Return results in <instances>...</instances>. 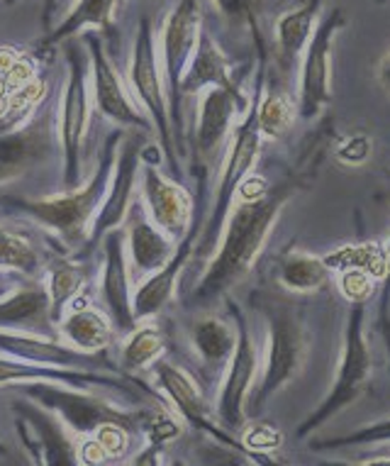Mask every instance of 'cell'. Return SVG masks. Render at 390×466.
I'll return each instance as SVG.
<instances>
[{"label":"cell","mask_w":390,"mask_h":466,"mask_svg":"<svg viewBox=\"0 0 390 466\" xmlns=\"http://www.w3.org/2000/svg\"><path fill=\"white\" fill-rule=\"evenodd\" d=\"M166 335L159 328L156 318L149 320H139L135 328L125 335L123 350H120V364H123V374H139L152 367L154 361L161 360L166 354Z\"/></svg>","instance_id":"obj_32"},{"label":"cell","mask_w":390,"mask_h":466,"mask_svg":"<svg viewBox=\"0 0 390 466\" xmlns=\"http://www.w3.org/2000/svg\"><path fill=\"white\" fill-rule=\"evenodd\" d=\"M291 193V184H278L268 186L266 191L256 193V196L235 198L220 242L185 300L188 306H213L225 299L242 279H246V274L252 271L264 252Z\"/></svg>","instance_id":"obj_1"},{"label":"cell","mask_w":390,"mask_h":466,"mask_svg":"<svg viewBox=\"0 0 390 466\" xmlns=\"http://www.w3.org/2000/svg\"><path fill=\"white\" fill-rule=\"evenodd\" d=\"M149 142V132L145 130H125L115 154V168L107 186V196L100 206L98 215L91 225V235L85 242L84 252H93L103 242L110 229L123 228L130 213L132 203L137 198L139 167H142V147Z\"/></svg>","instance_id":"obj_14"},{"label":"cell","mask_w":390,"mask_h":466,"mask_svg":"<svg viewBox=\"0 0 390 466\" xmlns=\"http://www.w3.org/2000/svg\"><path fill=\"white\" fill-rule=\"evenodd\" d=\"M149 371H152L156 389L161 390V398L184 418L185 425H191L193 430H203V432H207L213 440L225 444L227 450L245 451V447H242L227 430H222L215 425V413L210 410V403H207L205 393L200 390L198 383L193 381L191 374H185L184 369L176 367V364L166 360V357H161V360L154 361L152 367H149Z\"/></svg>","instance_id":"obj_18"},{"label":"cell","mask_w":390,"mask_h":466,"mask_svg":"<svg viewBox=\"0 0 390 466\" xmlns=\"http://www.w3.org/2000/svg\"><path fill=\"white\" fill-rule=\"evenodd\" d=\"M385 442H390V418L371 422V425H364V428L354 430L352 435L332 437V440L313 442V447H317V450H337V447H368V444Z\"/></svg>","instance_id":"obj_37"},{"label":"cell","mask_w":390,"mask_h":466,"mask_svg":"<svg viewBox=\"0 0 390 466\" xmlns=\"http://www.w3.org/2000/svg\"><path fill=\"white\" fill-rule=\"evenodd\" d=\"M188 339L200 364L215 376H222L227 361H230L235 344H237V329L230 322L217 315H200L188 328Z\"/></svg>","instance_id":"obj_29"},{"label":"cell","mask_w":390,"mask_h":466,"mask_svg":"<svg viewBox=\"0 0 390 466\" xmlns=\"http://www.w3.org/2000/svg\"><path fill=\"white\" fill-rule=\"evenodd\" d=\"M0 354H8V357H15V360L23 361H35V364H49V367L95 369V371H105V369L113 367L107 361L105 352H78V350L69 347L64 339L20 335V332H3V329H0Z\"/></svg>","instance_id":"obj_24"},{"label":"cell","mask_w":390,"mask_h":466,"mask_svg":"<svg viewBox=\"0 0 390 466\" xmlns=\"http://www.w3.org/2000/svg\"><path fill=\"white\" fill-rule=\"evenodd\" d=\"M125 135V127L110 132L100 149L98 167L93 171L88 181L64 191L52 198H13V196H0V210L3 213L25 215L30 220L39 222L42 228L52 229L56 238L62 239L69 249H84L91 235V225L98 215L100 206L107 196V186L113 178L115 168L117 145Z\"/></svg>","instance_id":"obj_3"},{"label":"cell","mask_w":390,"mask_h":466,"mask_svg":"<svg viewBox=\"0 0 390 466\" xmlns=\"http://www.w3.org/2000/svg\"><path fill=\"white\" fill-rule=\"evenodd\" d=\"M335 276H337L339 293H342V299L349 300V306H366L368 300L375 296V286L381 283L366 271H359V268L339 271Z\"/></svg>","instance_id":"obj_38"},{"label":"cell","mask_w":390,"mask_h":466,"mask_svg":"<svg viewBox=\"0 0 390 466\" xmlns=\"http://www.w3.org/2000/svg\"><path fill=\"white\" fill-rule=\"evenodd\" d=\"M198 98L193 154H195V167L205 168L210 174V168L222 161L235 123L249 110L252 98L246 93H235L227 88H205Z\"/></svg>","instance_id":"obj_16"},{"label":"cell","mask_w":390,"mask_h":466,"mask_svg":"<svg viewBox=\"0 0 390 466\" xmlns=\"http://www.w3.org/2000/svg\"><path fill=\"white\" fill-rule=\"evenodd\" d=\"M103 271H100V300L105 308L107 318L113 320L120 335H127L135 325L132 310V276L127 264L123 228L110 229L103 238Z\"/></svg>","instance_id":"obj_19"},{"label":"cell","mask_w":390,"mask_h":466,"mask_svg":"<svg viewBox=\"0 0 390 466\" xmlns=\"http://www.w3.org/2000/svg\"><path fill=\"white\" fill-rule=\"evenodd\" d=\"M205 88H227V91H242V78L235 76L232 62L227 54L222 52L213 32L203 25L198 37V46L193 52V59L181 81V103L188 98H198Z\"/></svg>","instance_id":"obj_25"},{"label":"cell","mask_w":390,"mask_h":466,"mask_svg":"<svg viewBox=\"0 0 390 466\" xmlns=\"http://www.w3.org/2000/svg\"><path fill=\"white\" fill-rule=\"evenodd\" d=\"M66 56V84L59 100V149H62V186L64 191H74L84 184V154L85 137L91 127V62L81 39L71 37L64 42Z\"/></svg>","instance_id":"obj_5"},{"label":"cell","mask_w":390,"mask_h":466,"mask_svg":"<svg viewBox=\"0 0 390 466\" xmlns=\"http://www.w3.org/2000/svg\"><path fill=\"white\" fill-rule=\"evenodd\" d=\"M117 5H120V0H74L69 13L46 32L39 49L46 52V49L64 45L66 39L76 37L85 30L113 32Z\"/></svg>","instance_id":"obj_30"},{"label":"cell","mask_w":390,"mask_h":466,"mask_svg":"<svg viewBox=\"0 0 390 466\" xmlns=\"http://www.w3.org/2000/svg\"><path fill=\"white\" fill-rule=\"evenodd\" d=\"M0 329L62 339L52 318L49 293L42 279H25L5 299H0Z\"/></svg>","instance_id":"obj_22"},{"label":"cell","mask_w":390,"mask_h":466,"mask_svg":"<svg viewBox=\"0 0 390 466\" xmlns=\"http://www.w3.org/2000/svg\"><path fill=\"white\" fill-rule=\"evenodd\" d=\"M127 86H130L132 96L137 100L146 117L152 120L154 132L159 137L161 152L169 159L171 177L178 178L181 171V161L176 154V142H174V127H171L169 115V96H166V86H164V74H161L159 64V49H156V39H154V23L149 15H142L137 23V35H135V45H132L130 66H127Z\"/></svg>","instance_id":"obj_7"},{"label":"cell","mask_w":390,"mask_h":466,"mask_svg":"<svg viewBox=\"0 0 390 466\" xmlns=\"http://www.w3.org/2000/svg\"><path fill=\"white\" fill-rule=\"evenodd\" d=\"M125 249L130 257L132 283L145 281L146 276L156 274L159 268L169 264L176 252V242L166 238L146 215L139 193L132 203L127 220H125Z\"/></svg>","instance_id":"obj_21"},{"label":"cell","mask_w":390,"mask_h":466,"mask_svg":"<svg viewBox=\"0 0 390 466\" xmlns=\"http://www.w3.org/2000/svg\"><path fill=\"white\" fill-rule=\"evenodd\" d=\"M56 117L59 106L46 96L42 81H27L13 93L8 113L0 117V186L62 154Z\"/></svg>","instance_id":"obj_2"},{"label":"cell","mask_w":390,"mask_h":466,"mask_svg":"<svg viewBox=\"0 0 390 466\" xmlns=\"http://www.w3.org/2000/svg\"><path fill=\"white\" fill-rule=\"evenodd\" d=\"M371 154H374V139L364 135V132L349 135L335 149L337 161H342L346 167H361V164H366L371 159Z\"/></svg>","instance_id":"obj_40"},{"label":"cell","mask_w":390,"mask_h":466,"mask_svg":"<svg viewBox=\"0 0 390 466\" xmlns=\"http://www.w3.org/2000/svg\"><path fill=\"white\" fill-rule=\"evenodd\" d=\"M385 254H388V274H385L383 283H385V290H390V238L388 242H385Z\"/></svg>","instance_id":"obj_43"},{"label":"cell","mask_w":390,"mask_h":466,"mask_svg":"<svg viewBox=\"0 0 390 466\" xmlns=\"http://www.w3.org/2000/svg\"><path fill=\"white\" fill-rule=\"evenodd\" d=\"M203 220H205V213H200V208H195V218H193L191 229H188V235L176 245V252L169 259V264L159 268L156 274L146 276L145 281H139L137 289L132 290V310H135L137 322L156 318L171 303L174 293H176L178 279H181L184 268L188 267V261L193 257V247H195V239L200 235Z\"/></svg>","instance_id":"obj_20"},{"label":"cell","mask_w":390,"mask_h":466,"mask_svg":"<svg viewBox=\"0 0 390 466\" xmlns=\"http://www.w3.org/2000/svg\"><path fill=\"white\" fill-rule=\"evenodd\" d=\"M20 390L32 403L52 410L76 440L93 435L105 422H123L142 432L145 405L137 410H130L100 396L98 389H74V386L54 381H32L20 383Z\"/></svg>","instance_id":"obj_8"},{"label":"cell","mask_w":390,"mask_h":466,"mask_svg":"<svg viewBox=\"0 0 390 466\" xmlns=\"http://www.w3.org/2000/svg\"><path fill=\"white\" fill-rule=\"evenodd\" d=\"M213 3L230 27H242L252 35L254 45L266 46L261 35V15L268 10L271 0H213Z\"/></svg>","instance_id":"obj_36"},{"label":"cell","mask_w":390,"mask_h":466,"mask_svg":"<svg viewBox=\"0 0 390 466\" xmlns=\"http://www.w3.org/2000/svg\"><path fill=\"white\" fill-rule=\"evenodd\" d=\"M322 261L327 264L332 274L359 268V271L374 276L375 281H383L388 274V254H385L383 242H354V245L337 247L325 254Z\"/></svg>","instance_id":"obj_34"},{"label":"cell","mask_w":390,"mask_h":466,"mask_svg":"<svg viewBox=\"0 0 390 466\" xmlns=\"http://www.w3.org/2000/svg\"><path fill=\"white\" fill-rule=\"evenodd\" d=\"M203 0H178L176 8L171 10L161 30V74L169 96L171 127H174V142H176L178 157H188L185 149V120L184 103H181V81L193 59V52L198 46L203 17H200Z\"/></svg>","instance_id":"obj_9"},{"label":"cell","mask_w":390,"mask_h":466,"mask_svg":"<svg viewBox=\"0 0 390 466\" xmlns=\"http://www.w3.org/2000/svg\"><path fill=\"white\" fill-rule=\"evenodd\" d=\"M245 430V440H242V447L245 451H252L254 457L256 454H268V451H275L281 444H284V435L274 428V425H264V422H256V425H249Z\"/></svg>","instance_id":"obj_39"},{"label":"cell","mask_w":390,"mask_h":466,"mask_svg":"<svg viewBox=\"0 0 390 466\" xmlns=\"http://www.w3.org/2000/svg\"><path fill=\"white\" fill-rule=\"evenodd\" d=\"M320 10L322 0H303L300 5H295L275 20V59L285 74H291L293 66L300 64V56L305 52L307 42L317 27Z\"/></svg>","instance_id":"obj_27"},{"label":"cell","mask_w":390,"mask_h":466,"mask_svg":"<svg viewBox=\"0 0 390 466\" xmlns=\"http://www.w3.org/2000/svg\"><path fill=\"white\" fill-rule=\"evenodd\" d=\"M364 322H366V306H352L345 325V339H342V354H339L335 383H332L327 398L317 405V410H313L305 422H300V440L313 435L315 430H320L325 422L349 408L366 390L371 371H374V357H371Z\"/></svg>","instance_id":"obj_10"},{"label":"cell","mask_w":390,"mask_h":466,"mask_svg":"<svg viewBox=\"0 0 390 466\" xmlns=\"http://www.w3.org/2000/svg\"><path fill=\"white\" fill-rule=\"evenodd\" d=\"M0 268L25 276V279H39L42 259L25 235L0 228Z\"/></svg>","instance_id":"obj_35"},{"label":"cell","mask_w":390,"mask_h":466,"mask_svg":"<svg viewBox=\"0 0 390 466\" xmlns=\"http://www.w3.org/2000/svg\"><path fill=\"white\" fill-rule=\"evenodd\" d=\"M261 142H264V137H261L259 127H256L252 98V106L235 125L227 149L222 154L213 208H210V213H205V220H203L198 239H195V247H193L191 259L207 261L213 257L215 247L220 242L222 229H225V222H227V215L232 210V203H235V196H237L239 184L252 174L254 164L259 161Z\"/></svg>","instance_id":"obj_6"},{"label":"cell","mask_w":390,"mask_h":466,"mask_svg":"<svg viewBox=\"0 0 390 466\" xmlns=\"http://www.w3.org/2000/svg\"><path fill=\"white\" fill-rule=\"evenodd\" d=\"M261 313L268 329L266 360L261 381L254 386L249 398V415H259L278 390L298 379L310 352V335L298 308L281 299H264Z\"/></svg>","instance_id":"obj_4"},{"label":"cell","mask_w":390,"mask_h":466,"mask_svg":"<svg viewBox=\"0 0 390 466\" xmlns=\"http://www.w3.org/2000/svg\"><path fill=\"white\" fill-rule=\"evenodd\" d=\"M85 283H88V274L78 261L69 259V257H54L46 264L45 286L49 293V306H52V318L59 328L66 310H69L84 293Z\"/></svg>","instance_id":"obj_31"},{"label":"cell","mask_w":390,"mask_h":466,"mask_svg":"<svg viewBox=\"0 0 390 466\" xmlns=\"http://www.w3.org/2000/svg\"><path fill=\"white\" fill-rule=\"evenodd\" d=\"M85 52H88V62H91V86H93V106L105 120H110L117 127L125 130H145L152 135L154 125L146 117L135 96H132L130 86L117 71L113 59L107 56L103 37L95 30H85L81 35Z\"/></svg>","instance_id":"obj_12"},{"label":"cell","mask_w":390,"mask_h":466,"mask_svg":"<svg viewBox=\"0 0 390 466\" xmlns=\"http://www.w3.org/2000/svg\"><path fill=\"white\" fill-rule=\"evenodd\" d=\"M227 308H230L232 320L237 322V344L227 367L222 371V383L213 413L222 430L239 432L249 418V398H252L256 374H259V350L249 332L242 308L235 300H227Z\"/></svg>","instance_id":"obj_11"},{"label":"cell","mask_w":390,"mask_h":466,"mask_svg":"<svg viewBox=\"0 0 390 466\" xmlns=\"http://www.w3.org/2000/svg\"><path fill=\"white\" fill-rule=\"evenodd\" d=\"M346 27V13L335 8L317 20L313 37L300 56L298 98L295 107L303 120L320 117L322 110L332 103V49L335 37Z\"/></svg>","instance_id":"obj_13"},{"label":"cell","mask_w":390,"mask_h":466,"mask_svg":"<svg viewBox=\"0 0 390 466\" xmlns=\"http://www.w3.org/2000/svg\"><path fill=\"white\" fill-rule=\"evenodd\" d=\"M15 3H20V0H5V5H15Z\"/></svg>","instance_id":"obj_44"},{"label":"cell","mask_w":390,"mask_h":466,"mask_svg":"<svg viewBox=\"0 0 390 466\" xmlns=\"http://www.w3.org/2000/svg\"><path fill=\"white\" fill-rule=\"evenodd\" d=\"M117 329L105 310L78 299L59 320V337L78 352L103 354L115 342Z\"/></svg>","instance_id":"obj_26"},{"label":"cell","mask_w":390,"mask_h":466,"mask_svg":"<svg viewBox=\"0 0 390 466\" xmlns=\"http://www.w3.org/2000/svg\"><path fill=\"white\" fill-rule=\"evenodd\" d=\"M17 428L23 435H30L27 447L39 451V464H76V437L52 410L27 400H17Z\"/></svg>","instance_id":"obj_23"},{"label":"cell","mask_w":390,"mask_h":466,"mask_svg":"<svg viewBox=\"0 0 390 466\" xmlns=\"http://www.w3.org/2000/svg\"><path fill=\"white\" fill-rule=\"evenodd\" d=\"M15 276H20V274H15ZM15 276L10 274V276H5V279H3V276H0V299H5V296H8L10 290L15 289L17 283H23V281H15Z\"/></svg>","instance_id":"obj_42"},{"label":"cell","mask_w":390,"mask_h":466,"mask_svg":"<svg viewBox=\"0 0 390 466\" xmlns=\"http://www.w3.org/2000/svg\"><path fill=\"white\" fill-rule=\"evenodd\" d=\"M139 200L145 206L149 220L174 242L188 235L195 218V203L191 191L174 177H164L159 164L142 161L139 167Z\"/></svg>","instance_id":"obj_17"},{"label":"cell","mask_w":390,"mask_h":466,"mask_svg":"<svg viewBox=\"0 0 390 466\" xmlns=\"http://www.w3.org/2000/svg\"><path fill=\"white\" fill-rule=\"evenodd\" d=\"M378 84H381V88L390 96V52L385 54L381 59V64H378Z\"/></svg>","instance_id":"obj_41"},{"label":"cell","mask_w":390,"mask_h":466,"mask_svg":"<svg viewBox=\"0 0 390 466\" xmlns=\"http://www.w3.org/2000/svg\"><path fill=\"white\" fill-rule=\"evenodd\" d=\"M278 283L281 289L295 296H310L327 289L332 271L322 257H313L307 252H288L278 264Z\"/></svg>","instance_id":"obj_33"},{"label":"cell","mask_w":390,"mask_h":466,"mask_svg":"<svg viewBox=\"0 0 390 466\" xmlns=\"http://www.w3.org/2000/svg\"><path fill=\"white\" fill-rule=\"evenodd\" d=\"M117 374V371H115ZM105 374L95 369H66L49 367V364H35V361H23L8 354H0V386H20V383L32 381H54L74 389H98L115 390L123 396H130L135 403H152V400H164L161 393H149L145 383L132 381L130 376Z\"/></svg>","instance_id":"obj_15"},{"label":"cell","mask_w":390,"mask_h":466,"mask_svg":"<svg viewBox=\"0 0 390 466\" xmlns=\"http://www.w3.org/2000/svg\"><path fill=\"white\" fill-rule=\"evenodd\" d=\"M259 54V74H256V96H254V117L264 139H281L291 130L298 107L293 98L275 86H266V49H256Z\"/></svg>","instance_id":"obj_28"}]
</instances>
